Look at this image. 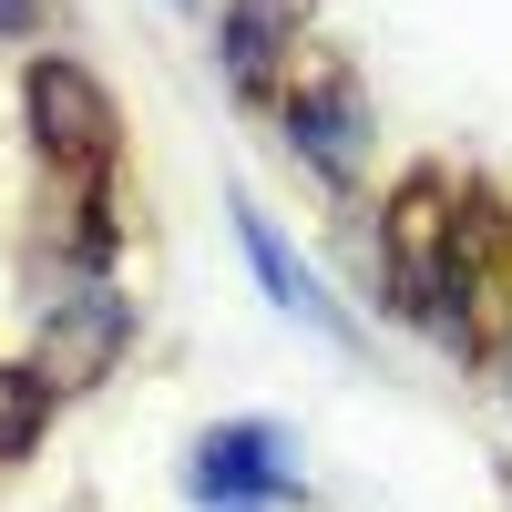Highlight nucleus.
Here are the masks:
<instances>
[{
	"instance_id": "nucleus-1",
	"label": "nucleus",
	"mask_w": 512,
	"mask_h": 512,
	"mask_svg": "<svg viewBox=\"0 0 512 512\" xmlns=\"http://www.w3.org/2000/svg\"><path fill=\"white\" fill-rule=\"evenodd\" d=\"M451 256H461V175L451 164H410L379 195V287H390V318H410V328L451 318Z\"/></svg>"
},
{
	"instance_id": "nucleus-2",
	"label": "nucleus",
	"mask_w": 512,
	"mask_h": 512,
	"mask_svg": "<svg viewBox=\"0 0 512 512\" xmlns=\"http://www.w3.org/2000/svg\"><path fill=\"white\" fill-rule=\"evenodd\" d=\"M21 123H31V154L52 164V185H113V164H123V113H113V93H103L93 62L31 52V62H21Z\"/></svg>"
},
{
	"instance_id": "nucleus-3",
	"label": "nucleus",
	"mask_w": 512,
	"mask_h": 512,
	"mask_svg": "<svg viewBox=\"0 0 512 512\" xmlns=\"http://www.w3.org/2000/svg\"><path fill=\"white\" fill-rule=\"evenodd\" d=\"M441 349L492 369L512 349V205L492 185H461V256H451V318Z\"/></svg>"
},
{
	"instance_id": "nucleus-4",
	"label": "nucleus",
	"mask_w": 512,
	"mask_h": 512,
	"mask_svg": "<svg viewBox=\"0 0 512 512\" xmlns=\"http://www.w3.org/2000/svg\"><path fill=\"white\" fill-rule=\"evenodd\" d=\"M277 134H287V154L308 164L328 195H349L359 154H369V82H359V62L308 41V62H297L287 93H277Z\"/></svg>"
},
{
	"instance_id": "nucleus-5",
	"label": "nucleus",
	"mask_w": 512,
	"mask_h": 512,
	"mask_svg": "<svg viewBox=\"0 0 512 512\" xmlns=\"http://www.w3.org/2000/svg\"><path fill=\"white\" fill-rule=\"evenodd\" d=\"M123 349H134V297H123L113 277H82V287H62L52 308H41V328H31V369L52 379L62 400L103 390V379L123 369Z\"/></svg>"
},
{
	"instance_id": "nucleus-6",
	"label": "nucleus",
	"mask_w": 512,
	"mask_h": 512,
	"mask_svg": "<svg viewBox=\"0 0 512 512\" xmlns=\"http://www.w3.org/2000/svg\"><path fill=\"white\" fill-rule=\"evenodd\" d=\"M185 492L205 512L297 502V441L277 431V420H216V431H195V451H185Z\"/></svg>"
},
{
	"instance_id": "nucleus-7",
	"label": "nucleus",
	"mask_w": 512,
	"mask_h": 512,
	"mask_svg": "<svg viewBox=\"0 0 512 512\" xmlns=\"http://www.w3.org/2000/svg\"><path fill=\"white\" fill-rule=\"evenodd\" d=\"M308 62V0H226L216 11V72L236 103H277Z\"/></svg>"
},
{
	"instance_id": "nucleus-8",
	"label": "nucleus",
	"mask_w": 512,
	"mask_h": 512,
	"mask_svg": "<svg viewBox=\"0 0 512 512\" xmlns=\"http://www.w3.org/2000/svg\"><path fill=\"white\" fill-rule=\"evenodd\" d=\"M236 246H246V267H256V287H267L277 297V308L297 318V328H318L328 338V349H359V328H349V308H338V297H328V277L308 267V256H297L267 216H256V195H236Z\"/></svg>"
},
{
	"instance_id": "nucleus-9",
	"label": "nucleus",
	"mask_w": 512,
	"mask_h": 512,
	"mask_svg": "<svg viewBox=\"0 0 512 512\" xmlns=\"http://www.w3.org/2000/svg\"><path fill=\"white\" fill-rule=\"evenodd\" d=\"M123 246V185H62V256L82 277H103Z\"/></svg>"
},
{
	"instance_id": "nucleus-10",
	"label": "nucleus",
	"mask_w": 512,
	"mask_h": 512,
	"mask_svg": "<svg viewBox=\"0 0 512 512\" xmlns=\"http://www.w3.org/2000/svg\"><path fill=\"white\" fill-rule=\"evenodd\" d=\"M52 410H62L52 379H41L31 359H0V461H21L41 431H52Z\"/></svg>"
},
{
	"instance_id": "nucleus-11",
	"label": "nucleus",
	"mask_w": 512,
	"mask_h": 512,
	"mask_svg": "<svg viewBox=\"0 0 512 512\" xmlns=\"http://www.w3.org/2000/svg\"><path fill=\"white\" fill-rule=\"evenodd\" d=\"M41 11H52V0H0V41H31Z\"/></svg>"
},
{
	"instance_id": "nucleus-12",
	"label": "nucleus",
	"mask_w": 512,
	"mask_h": 512,
	"mask_svg": "<svg viewBox=\"0 0 512 512\" xmlns=\"http://www.w3.org/2000/svg\"><path fill=\"white\" fill-rule=\"evenodd\" d=\"M492 379H502V400H512V349H502V359H492Z\"/></svg>"
}]
</instances>
